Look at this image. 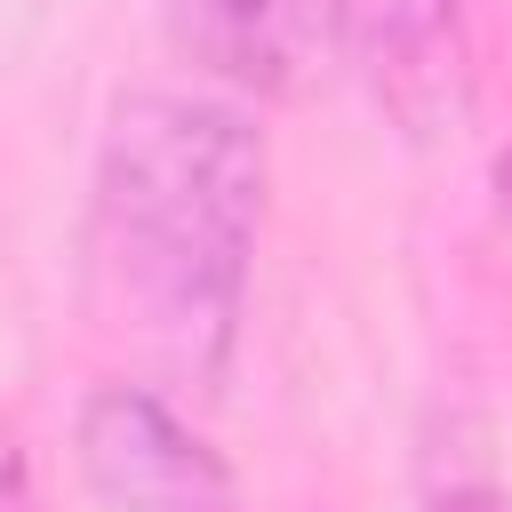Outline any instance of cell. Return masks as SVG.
Listing matches in <instances>:
<instances>
[{
    "label": "cell",
    "instance_id": "5",
    "mask_svg": "<svg viewBox=\"0 0 512 512\" xmlns=\"http://www.w3.org/2000/svg\"><path fill=\"white\" fill-rule=\"evenodd\" d=\"M424 512H512V488H504L496 472H472V464H456V472H440V480H432Z\"/></svg>",
    "mask_w": 512,
    "mask_h": 512
},
{
    "label": "cell",
    "instance_id": "4",
    "mask_svg": "<svg viewBox=\"0 0 512 512\" xmlns=\"http://www.w3.org/2000/svg\"><path fill=\"white\" fill-rule=\"evenodd\" d=\"M160 32L184 64L264 104L304 96L336 48L328 0H160Z\"/></svg>",
    "mask_w": 512,
    "mask_h": 512
},
{
    "label": "cell",
    "instance_id": "1",
    "mask_svg": "<svg viewBox=\"0 0 512 512\" xmlns=\"http://www.w3.org/2000/svg\"><path fill=\"white\" fill-rule=\"evenodd\" d=\"M264 232V136L216 96H120L88 184V312L168 384H216Z\"/></svg>",
    "mask_w": 512,
    "mask_h": 512
},
{
    "label": "cell",
    "instance_id": "3",
    "mask_svg": "<svg viewBox=\"0 0 512 512\" xmlns=\"http://www.w3.org/2000/svg\"><path fill=\"white\" fill-rule=\"evenodd\" d=\"M328 16L336 56L376 88V104L408 136H432L464 112V0H328Z\"/></svg>",
    "mask_w": 512,
    "mask_h": 512
},
{
    "label": "cell",
    "instance_id": "6",
    "mask_svg": "<svg viewBox=\"0 0 512 512\" xmlns=\"http://www.w3.org/2000/svg\"><path fill=\"white\" fill-rule=\"evenodd\" d=\"M24 488H32L24 440H16V424H0V512H24Z\"/></svg>",
    "mask_w": 512,
    "mask_h": 512
},
{
    "label": "cell",
    "instance_id": "2",
    "mask_svg": "<svg viewBox=\"0 0 512 512\" xmlns=\"http://www.w3.org/2000/svg\"><path fill=\"white\" fill-rule=\"evenodd\" d=\"M72 456L104 512H240L224 448L136 376H112L80 400Z\"/></svg>",
    "mask_w": 512,
    "mask_h": 512
}]
</instances>
